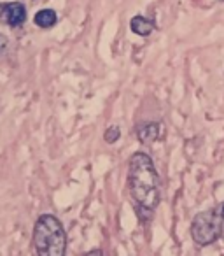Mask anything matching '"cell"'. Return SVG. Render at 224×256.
<instances>
[{
  "instance_id": "3",
  "label": "cell",
  "mask_w": 224,
  "mask_h": 256,
  "mask_svg": "<svg viewBox=\"0 0 224 256\" xmlns=\"http://www.w3.org/2000/svg\"><path fill=\"white\" fill-rule=\"evenodd\" d=\"M223 228H224V221L221 218L219 207L210 210H203V212H198L193 218L191 237L196 246L205 248V246L214 244L223 235Z\"/></svg>"
},
{
  "instance_id": "5",
  "label": "cell",
  "mask_w": 224,
  "mask_h": 256,
  "mask_svg": "<svg viewBox=\"0 0 224 256\" xmlns=\"http://www.w3.org/2000/svg\"><path fill=\"white\" fill-rule=\"evenodd\" d=\"M161 136V123L158 121H147V123L139 124L137 128V137L142 144H153L160 139Z\"/></svg>"
},
{
  "instance_id": "2",
  "label": "cell",
  "mask_w": 224,
  "mask_h": 256,
  "mask_svg": "<svg viewBox=\"0 0 224 256\" xmlns=\"http://www.w3.org/2000/svg\"><path fill=\"white\" fill-rule=\"evenodd\" d=\"M33 246L37 256H65L67 234L61 221L53 214H42L33 226Z\"/></svg>"
},
{
  "instance_id": "10",
  "label": "cell",
  "mask_w": 224,
  "mask_h": 256,
  "mask_svg": "<svg viewBox=\"0 0 224 256\" xmlns=\"http://www.w3.org/2000/svg\"><path fill=\"white\" fill-rule=\"evenodd\" d=\"M84 256H103V252H102V249H91V251L86 252Z\"/></svg>"
},
{
  "instance_id": "8",
  "label": "cell",
  "mask_w": 224,
  "mask_h": 256,
  "mask_svg": "<svg viewBox=\"0 0 224 256\" xmlns=\"http://www.w3.org/2000/svg\"><path fill=\"white\" fill-rule=\"evenodd\" d=\"M119 137H121V130H119L116 124H112V126H109L105 130V134H103V139H105V142L109 144H114L119 140Z\"/></svg>"
},
{
  "instance_id": "11",
  "label": "cell",
  "mask_w": 224,
  "mask_h": 256,
  "mask_svg": "<svg viewBox=\"0 0 224 256\" xmlns=\"http://www.w3.org/2000/svg\"><path fill=\"white\" fill-rule=\"evenodd\" d=\"M219 209H221V218H223V221H224V204L219 207Z\"/></svg>"
},
{
  "instance_id": "13",
  "label": "cell",
  "mask_w": 224,
  "mask_h": 256,
  "mask_svg": "<svg viewBox=\"0 0 224 256\" xmlns=\"http://www.w3.org/2000/svg\"><path fill=\"white\" fill-rule=\"evenodd\" d=\"M219 2H224V0H219Z\"/></svg>"
},
{
  "instance_id": "12",
  "label": "cell",
  "mask_w": 224,
  "mask_h": 256,
  "mask_svg": "<svg viewBox=\"0 0 224 256\" xmlns=\"http://www.w3.org/2000/svg\"><path fill=\"white\" fill-rule=\"evenodd\" d=\"M2 8H4V4H0V16H2Z\"/></svg>"
},
{
  "instance_id": "1",
  "label": "cell",
  "mask_w": 224,
  "mask_h": 256,
  "mask_svg": "<svg viewBox=\"0 0 224 256\" xmlns=\"http://www.w3.org/2000/svg\"><path fill=\"white\" fill-rule=\"evenodd\" d=\"M128 190L135 204L139 220L147 223L160 206L161 181L153 158L144 151H137L130 158L128 165Z\"/></svg>"
},
{
  "instance_id": "9",
  "label": "cell",
  "mask_w": 224,
  "mask_h": 256,
  "mask_svg": "<svg viewBox=\"0 0 224 256\" xmlns=\"http://www.w3.org/2000/svg\"><path fill=\"white\" fill-rule=\"evenodd\" d=\"M7 44H9V39L4 36V34H0V54L7 50Z\"/></svg>"
},
{
  "instance_id": "4",
  "label": "cell",
  "mask_w": 224,
  "mask_h": 256,
  "mask_svg": "<svg viewBox=\"0 0 224 256\" xmlns=\"http://www.w3.org/2000/svg\"><path fill=\"white\" fill-rule=\"evenodd\" d=\"M26 20V9L21 2H9L4 4L2 8V16H0V22L7 23L11 26H21Z\"/></svg>"
},
{
  "instance_id": "6",
  "label": "cell",
  "mask_w": 224,
  "mask_h": 256,
  "mask_svg": "<svg viewBox=\"0 0 224 256\" xmlns=\"http://www.w3.org/2000/svg\"><path fill=\"white\" fill-rule=\"evenodd\" d=\"M130 28L135 36H140V37H147L156 30V23L153 20L146 18V16H133L132 22H130Z\"/></svg>"
},
{
  "instance_id": "7",
  "label": "cell",
  "mask_w": 224,
  "mask_h": 256,
  "mask_svg": "<svg viewBox=\"0 0 224 256\" xmlns=\"http://www.w3.org/2000/svg\"><path fill=\"white\" fill-rule=\"evenodd\" d=\"M33 23H35L39 28H53L58 23V14L53 9H42L33 16Z\"/></svg>"
}]
</instances>
